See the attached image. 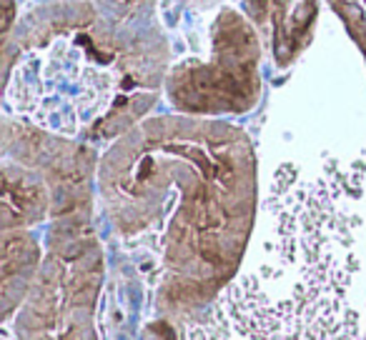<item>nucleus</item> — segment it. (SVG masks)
<instances>
[{"mask_svg": "<svg viewBox=\"0 0 366 340\" xmlns=\"http://www.w3.org/2000/svg\"><path fill=\"white\" fill-rule=\"evenodd\" d=\"M46 260V243L31 230H6L3 233V255H0V308L3 323L11 325L18 310L31 295Z\"/></svg>", "mask_w": 366, "mask_h": 340, "instance_id": "7", "label": "nucleus"}, {"mask_svg": "<svg viewBox=\"0 0 366 340\" xmlns=\"http://www.w3.org/2000/svg\"><path fill=\"white\" fill-rule=\"evenodd\" d=\"M53 195L48 183L31 168L3 160V215L0 228L6 230H31L51 220Z\"/></svg>", "mask_w": 366, "mask_h": 340, "instance_id": "8", "label": "nucleus"}, {"mask_svg": "<svg viewBox=\"0 0 366 340\" xmlns=\"http://www.w3.org/2000/svg\"><path fill=\"white\" fill-rule=\"evenodd\" d=\"M106 253L96 210L51 220L46 260L13 318V340H106L101 325Z\"/></svg>", "mask_w": 366, "mask_h": 340, "instance_id": "4", "label": "nucleus"}, {"mask_svg": "<svg viewBox=\"0 0 366 340\" xmlns=\"http://www.w3.org/2000/svg\"><path fill=\"white\" fill-rule=\"evenodd\" d=\"M211 308L241 340H361L366 148L276 163L244 265Z\"/></svg>", "mask_w": 366, "mask_h": 340, "instance_id": "2", "label": "nucleus"}, {"mask_svg": "<svg viewBox=\"0 0 366 340\" xmlns=\"http://www.w3.org/2000/svg\"><path fill=\"white\" fill-rule=\"evenodd\" d=\"M3 160L36 170L53 195L51 220L96 210L101 153L91 143L3 115Z\"/></svg>", "mask_w": 366, "mask_h": 340, "instance_id": "6", "label": "nucleus"}, {"mask_svg": "<svg viewBox=\"0 0 366 340\" xmlns=\"http://www.w3.org/2000/svg\"><path fill=\"white\" fill-rule=\"evenodd\" d=\"M101 21L121 36L158 31V0H91Z\"/></svg>", "mask_w": 366, "mask_h": 340, "instance_id": "10", "label": "nucleus"}, {"mask_svg": "<svg viewBox=\"0 0 366 340\" xmlns=\"http://www.w3.org/2000/svg\"><path fill=\"white\" fill-rule=\"evenodd\" d=\"M176 328H178V340H241L214 308H206L194 320L176 325Z\"/></svg>", "mask_w": 366, "mask_h": 340, "instance_id": "11", "label": "nucleus"}, {"mask_svg": "<svg viewBox=\"0 0 366 340\" xmlns=\"http://www.w3.org/2000/svg\"><path fill=\"white\" fill-rule=\"evenodd\" d=\"M98 203L156 318L183 325L219 300L249 253L256 148L221 118H146L101 153Z\"/></svg>", "mask_w": 366, "mask_h": 340, "instance_id": "1", "label": "nucleus"}, {"mask_svg": "<svg viewBox=\"0 0 366 340\" xmlns=\"http://www.w3.org/2000/svg\"><path fill=\"white\" fill-rule=\"evenodd\" d=\"M246 3H249L251 13H254L256 18H261V21H264V18H266V11H269V3H271V0H246Z\"/></svg>", "mask_w": 366, "mask_h": 340, "instance_id": "13", "label": "nucleus"}, {"mask_svg": "<svg viewBox=\"0 0 366 340\" xmlns=\"http://www.w3.org/2000/svg\"><path fill=\"white\" fill-rule=\"evenodd\" d=\"M186 3H196V6H211L214 0H186Z\"/></svg>", "mask_w": 366, "mask_h": 340, "instance_id": "14", "label": "nucleus"}, {"mask_svg": "<svg viewBox=\"0 0 366 340\" xmlns=\"http://www.w3.org/2000/svg\"><path fill=\"white\" fill-rule=\"evenodd\" d=\"M261 41L256 28L234 8H221L211 23L209 53L171 63L168 103L183 115H244L261 101Z\"/></svg>", "mask_w": 366, "mask_h": 340, "instance_id": "5", "label": "nucleus"}, {"mask_svg": "<svg viewBox=\"0 0 366 340\" xmlns=\"http://www.w3.org/2000/svg\"><path fill=\"white\" fill-rule=\"evenodd\" d=\"M314 16V0H271L269 3L266 18H271V26H274V53L279 66H289L306 46Z\"/></svg>", "mask_w": 366, "mask_h": 340, "instance_id": "9", "label": "nucleus"}, {"mask_svg": "<svg viewBox=\"0 0 366 340\" xmlns=\"http://www.w3.org/2000/svg\"><path fill=\"white\" fill-rule=\"evenodd\" d=\"M163 31L121 36L91 0H53L3 41V115L91 145L143 123L166 88Z\"/></svg>", "mask_w": 366, "mask_h": 340, "instance_id": "3", "label": "nucleus"}, {"mask_svg": "<svg viewBox=\"0 0 366 340\" xmlns=\"http://www.w3.org/2000/svg\"><path fill=\"white\" fill-rule=\"evenodd\" d=\"M143 340H178V328L173 323H168V320L156 318L153 323L146 325Z\"/></svg>", "mask_w": 366, "mask_h": 340, "instance_id": "12", "label": "nucleus"}]
</instances>
